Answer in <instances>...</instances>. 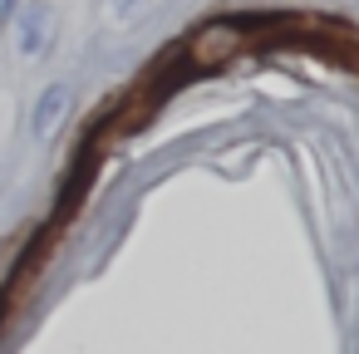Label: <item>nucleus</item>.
Listing matches in <instances>:
<instances>
[{
  "instance_id": "1",
  "label": "nucleus",
  "mask_w": 359,
  "mask_h": 354,
  "mask_svg": "<svg viewBox=\"0 0 359 354\" xmlns=\"http://www.w3.org/2000/svg\"><path fill=\"white\" fill-rule=\"evenodd\" d=\"M55 40V11L45 6V0H30V6H15V50L25 60L45 55Z\"/></svg>"
},
{
  "instance_id": "2",
  "label": "nucleus",
  "mask_w": 359,
  "mask_h": 354,
  "mask_svg": "<svg viewBox=\"0 0 359 354\" xmlns=\"http://www.w3.org/2000/svg\"><path fill=\"white\" fill-rule=\"evenodd\" d=\"M69 114H74V84H65V79H55L40 99H35V114H30V133L40 138V143H50L65 123H69Z\"/></svg>"
},
{
  "instance_id": "3",
  "label": "nucleus",
  "mask_w": 359,
  "mask_h": 354,
  "mask_svg": "<svg viewBox=\"0 0 359 354\" xmlns=\"http://www.w3.org/2000/svg\"><path fill=\"white\" fill-rule=\"evenodd\" d=\"M187 55H192V64H197V69H222L226 60H236V55H241V35H236V25H207V30H197V35H192Z\"/></svg>"
},
{
  "instance_id": "4",
  "label": "nucleus",
  "mask_w": 359,
  "mask_h": 354,
  "mask_svg": "<svg viewBox=\"0 0 359 354\" xmlns=\"http://www.w3.org/2000/svg\"><path fill=\"white\" fill-rule=\"evenodd\" d=\"M15 6H20V0H0V25H6V20L15 15Z\"/></svg>"
}]
</instances>
